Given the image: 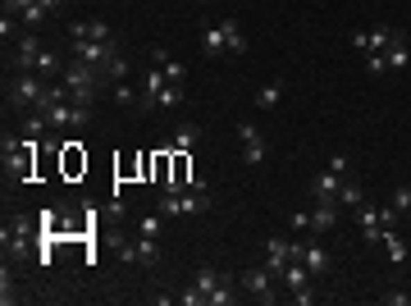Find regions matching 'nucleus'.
<instances>
[{
	"label": "nucleus",
	"mask_w": 411,
	"mask_h": 306,
	"mask_svg": "<svg viewBox=\"0 0 411 306\" xmlns=\"http://www.w3.org/2000/svg\"><path fill=\"white\" fill-rule=\"evenodd\" d=\"M101 69H92V65H83V60H69L65 65V74H60V83L69 87V96H74V105H87L92 110V101H97V92H101Z\"/></svg>",
	"instance_id": "obj_1"
},
{
	"label": "nucleus",
	"mask_w": 411,
	"mask_h": 306,
	"mask_svg": "<svg viewBox=\"0 0 411 306\" xmlns=\"http://www.w3.org/2000/svg\"><path fill=\"white\" fill-rule=\"evenodd\" d=\"M46 96V74H14V83L5 87L10 110H37Z\"/></svg>",
	"instance_id": "obj_2"
},
{
	"label": "nucleus",
	"mask_w": 411,
	"mask_h": 306,
	"mask_svg": "<svg viewBox=\"0 0 411 306\" xmlns=\"http://www.w3.org/2000/svg\"><path fill=\"white\" fill-rule=\"evenodd\" d=\"M74 46V60H83V65H92V69H101V74H110L115 69V60H119V46L115 42H69Z\"/></svg>",
	"instance_id": "obj_3"
},
{
	"label": "nucleus",
	"mask_w": 411,
	"mask_h": 306,
	"mask_svg": "<svg viewBox=\"0 0 411 306\" xmlns=\"http://www.w3.org/2000/svg\"><path fill=\"white\" fill-rule=\"evenodd\" d=\"M238 284H242V293H247L251 302H260V306H270L274 297H279V293H274V274L265 270V265H251V270H242Z\"/></svg>",
	"instance_id": "obj_4"
},
{
	"label": "nucleus",
	"mask_w": 411,
	"mask_h": 306,
	"mask_svg": "<svg viewBox=\"0 0 411 306\" xmlns=\"http://www.w3.org/2000/svg\"><path fill=\"white\" fill-rule=\"evenodd\" d=\"M119 261L128 265H146V270H156L160 265V247H156L151 233H137V242H119Z\"/></svg>",
	"instance_id": "obj_5"
},
{
	"label": "nucleus",
	"mask_w": 411,
	"mask_h": 306,
	"mask_svg": "<svg viewBox=\"0 0 411 306\" xmlns=\"http://www.w3.org/2000/svg\"><path fill=\"white\" fill-rule=\"evenodd\" d=\"M42 114L51 119V128H87V124H92V110H87V105H74V101L46 105Z\"/></svg>",
	"instance_id": "obj_6"
},
{
	"label": "nucleus",
	"mask_w": 411,
	"mask_h": 306,
	"mask_svg": "<svg viewBox=\"0 0 411 306\" xmlns=\"http://www.w3.org/2000/svg\"><path fill=\"white\" fill-rule=\"evenodd\" d=\"M46 46L37 42V33H23L19 37V46H14V55H10V69L14 74H37V55H42Z\"/></svg>",
	"instance_id": "obj_7"
},
{
	"label": "nucleus",
	"mask_w": 411,
	"mask_h": 306,
	"mask_svg": "<svg viewBox=\"0 0 411 306\" xmlns=\"http://www.w3.org/2000/svg\"><path fill=\"white\" fill-rule=\"evenodd\" d=\"M238 142H242V160L247 164H265V151H270V146H265V133H260L251 119L238 124Z\"/></svg>",
	"instance_id": "obj_8"
},
{
	"label": "nucleus",
	"mask_w": 411,
	"mask_h": 306,
	"mask_svg": "<svg viewBox=\"0 0 411 306\" xmlns=\"http://www.w3.org/2000/svg\"><path fill=\"white\" fill-rule=\"evenodd\" d=\"M5 252H14V256H28V242H33V219L28 215H14L10 224H5Z\"/></svg>",
	"instance_id": "obj_9"
},
{
	"label": "nucleus",
	"mask_w": 411,
	"mask_h": 306,
	"mask_svg": "<svg viewBox=\"0 0 411 306\" xmlns=\"http://www.w3.org/2000/svg\"><path fill=\"white\" fill-rule=\"evenodd\" d=\"M69 42H115V28L106 19H74L69 23Z\"/></svg>",
	"instance_id": "obj_10"
},
{
	"label": "nucleus",
	"mask_w": 411,
	"mask_h": 306,
	"mask_svg": "<svg viewBox=\"0 0 411 306\" xmlns=\"http://www.w3.org/2000/svg\"><path fill=\"white\" fill-rule=\"evenodd\" d=\"M288 261H297V256H292V238H279V233L265 238V270L283 274V270H288Z\"/></svg>",
	"instance_id": "obj_11"
},
{
	"label": "nucleus",
	"mask_w": 411,
	"mask_h": 306,
	"mask_svg": "<svg viewBox=\"0 0 411 306\" xmlns=\"http://www.w3.org/2000/svg\"><path fill=\"white\" fill-rule=\"evenodd\" d=\"M169 87V78H165V69H156L151 65V74L142 78V105H137V114H156V101H160V92Z\"/></svg>",
	"instance_id": "obj_12"
},
{
	"label": "nucleus",
	"mask_w": 411,
	"mask_h": 306,
	"mask_svg": "<svg viewBox=\"0 0 411 306\" xmlns=\"http://www.w3.org/2000/svg\"><path fill=\"white\" fill-rule=\"evenodd\" d=\"M196 51H201V60H219V55L228 51V46H224V33H219V23H206L201 33H196Z\"/></svg>",
	"instance_id": "obj_13"
},
{
	"label": "nucleus",
	"mask_w": 411,
	"mask_h": 306,
	"mask_svg": "<svg viewBox=\"0 0 411 306\" xmlns=\"http://www.w3.org/2000/svg\"><path fill=\"white\" fill-rule=\"evenodd\" d=\"M151 65L165 69V78H169V83H187V65H183V60H174L165 46H151Z\"/></svg>",
	"instance_id": "obj_14"
},
{
	"label": "nucleus",
	"mask_w": 411,
	"mask_h": 306,
	"mask_svg": "<svg viewBox=\"0 0 411 306\" xmlns=\"http://www.w3.org/2000/svg\"><path fill=\"white\" fill-rule=\"evenodd\" d=\"M338 187H343V178H338L334 169H320V174L311 178V197L315 201H334L338 206Z\"/></svg>",
	"instance_id": "obj_15"
},
{
	"label": "nucleus",
	"mask_w": 411,
	"mask_h": 306,
	"mask_svg": "<svg viewBox=\"0 0 411 306\" xmlns=\"http://www.w3.org/2000/svg\"><path fill=\"white\" fill-rule=\"evenodd\" d=\"M224 279H228V274H224V270H215V265H201V270H196V274H192V288H196V293H201V297H206V302H210V293H215V288H219V284H224Z\"/></svg>",
	"instance_id": "obj_16"
},
{
	"label": "nucleus",
	"mask_w": 411,
	"mask_h": 306,
	"mask_svg": "<svg viewBox=\"0 0 411 306\" xmlns=\"http://www.w3.org/2000/svg\"><path fill=\"white\" fill-rule=\"evenodd\" d=\"M329 229H338V206H334V201H315V210H311V233H329Z\"/></svg>",
	"instance_id": "obj_17"
},
{
	"label": "nucleus",
	"mask_w": 411,
	"mask_h": 306,
	"mask_svg": "<svg viewBox=\"0 0 411 306\" xmlns=\"http://www.w3.org/2000/svg\"><path fill=\"white\" fill-rule=\"evenodd\" d=\"M201 142V128H196V124H178V128H174V137L165 146H169V151H192V146Z\"/></svg>",
	"instance_id": "obj_18"
},
{
	"label": "nucleus",
	"mask_w": 411,
	"mask_h": 306,
	"mask_svg": "<svg viewBox=\"0 0 411 306\" xmlns=\"http://www.w3.org/2000/svg\"><path fill=\"white\" fill-rule=\"evenodd\" d=\"M384 60H389V74H398V69H407V60H411V42L407 37H393L389 42V51H384Z\"/></svg>",
	"instance_id": "obj_19"
},
{
	"label": "nucleus",
	"mask_w": 411,
	"mask_h": 306,
	"mask_svg": "<svg viewBox=\"0 0 411 306\" xmlns=\"http://www.w3.org/2000/svg\"><path fill=\"white\" fill-rule=\"evenodd\" d=\"M219 33H224V46H228V55H247V37H242L238 19H219Z\"/></svg>",
	"instance_id": "obj_20"
},
{
	"label": "nucleus",
	"mask_w": 411,
	"mask_h": 306,
	"mask_svg": "<svg viewBox=\"0 0 411 306\" xmlns=\"http://www.w3.org/2000/svg\"><path fill=\"white\" fill-rule=\"evenodd\" d=\"M283 101V78H270L265 87H256V110H274Z\"/></svg>",
	"instance_id": "obj_21"
},
{
	"label": "nucleus",
	"mask_w": 411,
	"mask_h": 306,
	"mask_svg": "<svg viewBox=\"0 0 411 306\" xmlns=\"http://www.w3.org/2000/svg\"><path fill=\"white\" fill-rule=\"evenodd\" d=\"M379 242L389 247V261H393V265H402V261H407V242L398 238V229H384V233H379Z\"/></svg>",
	"instance_id": "obj_22"
},
{
	"label": "nucleus",
	"mask_w": 411,
	"mask_h": 306,
	"mask_svg": "<svg viewBox=\"0 0 411 306\" xmlns=\"http://www.w3.org/2000/svg\"><path fill=\"white\" fill-rule=\"evenodd\" d=\"M338 201H343L347 210H357L361 201H366V187H361V183H352V178H343V187H338Z\"/></svg>",
	"instance_id": "obj_23"
},
{
	"label": "nucleus",
	"mask_w": 411,
	"mask_h": 306,
	"mask_svg": "<svg viewBox=\"0 0 411 306\" xmlns=\"http://www.w3.org/2000/svg\"><path fill=\"white\" fill-rule=\"evenodd\" d=\"M60 155H65V174L87 169V155H78V142H60Z\"/></svg>",
	"instance_id": "obj_24"
},
{
	"label": "nucleus",
	"mask_w": 411,
	"mask_h": 306,
	"mask_svg": "<svg viewBox=\"0 0 411 306\" xmlns=\"http://www.w3.org/2000/svg\"><path fill=\"white\" fill-rule=\"evenodd\" d=\"M37 74H46V78H51V74H65V60H60V55L46 46V51L37 55Z\"/></svg>",
	"instance_id": "obj_25"
},
{
	"label": "nucleus",
	"mask_w": 411,
	"mask_h": 306,
	"mask_svg": "<svg viewBox=\"0 0 411 306\" xmlns=\"http://www.w3.org/2000/svg\"><path fill=\"white\" fill-rule=\"evenodd\" d=\"M393 37H398V28H389V23H379L375 33H370V51H379V55H384V51H389V42H393ZM370 51H366V55H370Z\"/></svg>",
	"instance_id": "obj_26"
},
{
	"label": "nucleus",
	"mask_w": 411,
	"mask_h": 306,
	"mask_svg": "<svg viewBox=\"0 0 411 306\" xmlns=\"http://www.w3.org/2000/svg\"><path fill=\"white\" fill-rule=\"evenodd\" d=\"M233 302H238V288H233V279H224V284L210 293V302H206V306H233Z\"/></svg>",
	"instance_id": "obj_27"
},
{
	"label": "nucleus",
	"mask_w": 411,
	"mask_h": 306,
	"mask_svg": "<svg viewBox=\"0 0 411 306\" xmlns=\"http://www.w3.org/2000/svg\"><path fill=\"white\" fill-rule=\"evenodd\" d=\"M174 105H183V83H169L160 92V101H156V110H174Z\"/></svg>",
	"instance_id": "obj_28"
},
{
	"label": "nucleus",
	"mask_w": 411,
	"mask_h": 306,
	"mask_svg": "<svg viewBox=\"0 0 411 306\" xmlns=\"http://www.w3.org/2000/svg\"><path fill=\"white\" fill-rule=\"evenodd\" d=\"M0 302L10 306V302H19V284H14V274H10V265L0 270Z\"/></svg>",
	"instance_id": "obj_29"
},
{
	"label": "nucleus",
	"mask_w": 411,
	"mask_h": 306,
	"mask_svg": "<svg viewBox=\"0 0 411 306\" xmlns=\"http://www.w3.org/2000/svg\"><path fill=\"white\" fill-rule=\"evenodd\" d=\"M115 101H119V105H128V110H137V105H142V92H133L128 83L119 78V83H115Z\"/></svg>",
	"instance_id": "obj_30"
},
{
	"label": "nucleus",
	"mask_w": 411,
	"mask_h": 306,
	"mask_svg": "<svg viewBox=\"0 0 411 306\" xmlns=\"http://www.w3.org/2000/svg\"><path fill=\"white\" fill-rule=\"evenodd\" d=\"M389 206L398 210V215H407V210H411V183H398V187H393V201H389Z\"/></svg>",
	"instance_id": "obj_31"
},
{
	"label": "nucleus",
	"mask_w": 411,
	"mask_h": 306,
	"mask_svg": "<svg viewBox=\"0 0 411 306\" xmlns=\"http://www.w3.org/2000/svg\"><path fill=\"white\" fill-rule=\"evenodd\" d=\"M288 229L297 233V238H302V233H311V210H292V215H288Z\"/></svg>",
	"instance_id": "obj_32"
},
{
	"label": "nucleus",
	"mask_w": 411,
	"mask_h": 306,
	"mask_svg": "<svg viewBox=\"0 0 411 306\" xmlns=\"http://www.w3.org/2000/svg\"><path fill=\"white\" fill-rule=\"evenodd\" d=\"M42 19H46V10H42V0H37V5H33V10H28V14H23V33H37V28H42Z\"/></svg>",
	"instance_id": "obj_33"
},
{
	"label": "nucleus",
	"mask_w": 411,
	"mask_h": 306,
	"mask_svg": "<svg viewBox=\"0 0 411 306\" xmlns=\"http://www.w3.org/2000/svg\"><path fill=\"white\" fill-rule=\"evenodd\" d=\"M160 229H165V215H142V219H137V233H151V238H160Z\"/></svg>",
	"instance_id": "obj_34"
},
{
	"label": "nucleus",
	"mask_w": 411,
	"mask_h": 306,
	"mask_svg": "<svg viewBox=\"0 0 411 306\" xmlns=\"http://www.w3.org/2000/svg\"><path fill=\"white\" fill-rule=\"evenodd\" d=\"M366 74L384 78V74H389V60H384V55H379V51H370V55H366Z\"/></svg>",
	"instance_id": "obj_35"
},
{
	"label": "nucleus",
	"mask_w": 411,
	"mask_h": 306,
	"mask_svg": "<svg viewBox=\"0 0 411 306\" xmlns=\"http://www.w3.org/2000/svg\"><path fill=\"white\" fill-rule=\"evenodd\" d=\"M325 169H334L338 178H347V174H352V160H347V155L338 151V155H329V164H325Z\"/></svg>",
	"instance_id": "obj_36"
},
{
	"label": "nucleus",
	"mask_w": 411,
	"mask_h": 306,
	"mask_svg": "<svg viewBox=\"0 0 411 306\" xmlns=\"http://www.w3.org/2000/svg\"><path fill=\"white\" fill-rule=\"evenodd\" d=\"M347 42L357 46V51H361V55H366V51H370V33H366V28H357V33H347Z\"/></svg>",
	"instance_id": "obj_37"
},
{
	"label": "nucleus",
	"mask_w": 411,
	"mask_h": 306,
	"mask_svg": "<svg viewBox=\"0 0 411 306\" xmlns=\"http://www.w3.org/2000/svg\"><path fill=\"white\" fill-rule=\"evenodd\" d=\"M14 28H19V19H14V14H0V37H14Z\"/></svg>",
	"instance_id": "obj_38"
},
{
	"label": "nucleus",
	"mask_w": 411,
	"mask_h": 306,
	"mask_svg": "<svg viewBox=\"0 0 411 306\" xmlns=\"http://www.w3.org/2000/svg\"><path fill=\"white\" fill-rule=\"evenodd\" d=\"M384 302H389V306H407L411 293H398V288H393V293H384Z\"/></svg>",
	"instance_id": "obj_39"
},
{
	"label": "nucleus",
	"mask_w": 411,
	"mask_h": 306,
	"mask_svg": "<svg viewBox=\"0 0 411 306\" xmlns=\"http://www.w3.org/2000/svg\"><path fill=\"white\" fill-rule=\"evenodd\" d=\"M42 10L46 14H60V10H65V0H42Z\"/></svg>",
	"instance_id": "obj_40"
},
{
	"label": "nucleus",
	"mask_w": 411,
	"mask_h": 306,
	"mask_svg": "<svg viewBox=\"0 0 411 306\" xmlns=\"http://www.w3.org/2000/svg\"><path fill=\"white\" fill-rule=\"evenodd\" d=\"M201 5H206V0H201Z\"/></svg>",
	"instance_id": "obj_41"
}]
</instances>
